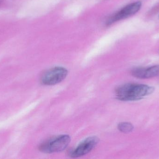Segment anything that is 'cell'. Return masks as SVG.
<instances>
[{"label":"cell","mask_w":159,"mask_h":159,"mask_svg":"<svg viewBox=\"0 0 159 159\" xmlns=\"http://www.w3.org/2000/svg\"><path fill=\"white\" fill-rule=\"evenodd\" d=\"M154 91V88L148 85L129 83L119 87L116 94L119 100L129 101L141 100Z\"/></svg>","instance_id":"6da1fadb"},{"label":"cell","mask_w":159,"mask_h":159,"mask_svg":"<svg viewBox=\"0 0 159 159\" xmlns=\"http://www.w3.org/2000/svg\"><path fill=\"white\" fill-rule=\"evenodd\" d=\"M70 141L69 135H61L42 144L39 149L42 152L48 154L61 152L66 149Z\"/></svg>","instance_id":"7a4b0ae2"},{"label":"cell","mask_w":159,"mask_h":159,"mask_svg":"<svg viewBox=\"0 0 159 159\" xmlns=\"http://www.w3.org/2000/svg\"><path fill=\"white\" fill-rule=\"evenodd\" d=\"M142 7V2H134L127 5L112 15L107 19L106 24L108 26L113 23L131 16L138 12Z\"/></svg>","instance_id":"3957f363"},{"label":"cell","mask_w":159,"mask_h":159,"mask_svg":"<svg viewBox=\"0 0 159 159\" xmlns=\"http://www.w3.org/2000/svg\"><path fill=\"white\" fill-rule=\"evenodd\" d=\"M68 74L67 69L62 67H56L47 71L42 76V84L47 86H52L61 82Z\"/></svg>","instance_id":"277c9868"},{"label":"cell","mask_w":159,"mask_h":159,"mask_svg":"<svg viewBox=\"0 0 159 159\" xmlns=\"http://www.w3.org/2000/svg\"><path fill=\"white\" fill-rule=\"evenodd\" d=\"M99 142V138L96 136H91L86 138L71 152V157L72 158L79 157L88 154L94 148Z\"/></svg>","instance_id":"5b68a950"},{"label":"cell","mask_w":159,"mask_h":159,"mask_svg":"<svg viewBox=\"0 0 159 159\" xmlns=\"http://www.w3.org/2000/svg\"><path fill=\"white\" fill-rule=\"evenodd\" d=\"M134 76L139 78H149L159 76V65L148 68H138L132 72Z\"/></svg>","instance_id":"8992f818"},{"label":"cell","mask_w":159,"mask_h":159,"mask_svg":"<svg viewBox=\"0 0 159 159\" xmlns=\"http://www.w3.org/2000/svg\"><path fill=\"white\" fill-rule=\"evenodd\" d=\"M118 128L121 132L125 133L131 132L134 129L133 126L129 122H122L120 123Z\"/></svg>","instance_id":"52a82bcc"},{"label":"cell","mask_w":159,"mask_h":159,"mask_svg":"<svg viewBox=\"0 0 159 159\" xmlns=\"http://www.w3.org/2000/svg\"></svg>","instance_id":"ba28073f"}]
</instances>
